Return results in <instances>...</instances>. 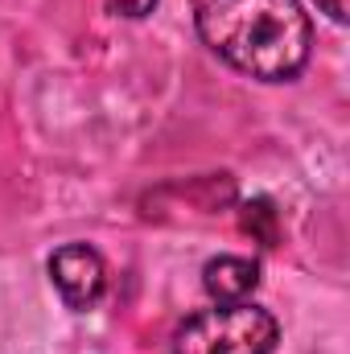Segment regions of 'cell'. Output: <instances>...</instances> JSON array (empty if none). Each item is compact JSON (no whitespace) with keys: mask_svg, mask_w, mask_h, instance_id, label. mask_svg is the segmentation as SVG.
<instances>
[{"mask_svg":"<svg viewBox=\"0 0 350 354\" xmlns=\"http://www.w3.org/2000/svg\"><path fill=\"white\" fill-rule=\"evenodd\" d=\"M194 21L227 66L260 83L297 79L313 50V25L301 0H198Z\"/></svg>","mask_w":350,"mask_h":354,"instance_id":"6da1fadb","label":"cell"},{"mask_svg":"<svg viewBox=\"0 0 350 354\" xmlns=\"http://www.w3.org/2000/svg\"><path fill=\"white\" fill-rule=\"evenodd\" d=\"M276 338L280 330L268 309L248 301H214V309L194 313L174 334V354H272Z\"/></svg>","mask_w":350,"mask_h":354,"instance_id":"7a4b0ae2","label":"cell"},{"mask_svg":"<svg viewBox=\"0 0 350 354\" xmlns=\"http://www.w3.org/2000/svg\"><path fill=\"white\" fill-rule=\"evenodd\" d=\"M50 276L62 292V301L71 309H95V301L107 288V268L99 260V252L87 243H66L50 256Z\"/></svg>","mask_w":350,"mask_h":354,"instance_id":"3957f363","label":"cell"},{"mask_svg":"<svg viewBox=\"0 0 350 354\" xmlns=\"http://www.w3.org/2000/svg\"><path fill=\"white\" fill-rule=\"evenodd\" d=\"M202 284L206 292L219 301V305H235V301H248L260 284V268L243 256H219L202 268Z\"/></svg>","mask_w":350,"mask_h":354,"instance_id":"277c9868","label":"cell"},{"mask_svg":"<svg viewBox=\"0 0 350 354\" xmlns=\"http://www.w3.org/2000/svg\"><path fill=\"white\" fill-rule=\"evenodd\" d=\"M239 223H243V231H248L256 243L276 248V239H280V223H276V210H272L268 198H252V202H243Z\"/></svg>","mask_w":350,"mask_h":354,"instance_id":"5b68a950","label":"cell"},{"mask_svg":"<svg viewBox=\"0 0 350 354\" xmlns=\"http://www.w3.org/2000/svg\"><path fill=\"white\" fill-rule=\"evenodd\" d=\"M103 4H107V12L128 17V21H140V17H149L157 8V0H103Z\"/></svg>","mask_w":350,"mask_h":354,"instance_id":"8992f818","label":"cell"},{"mask_svg":"<svg viewBox=\"0 0 350 354\" xmlns=\"http://www.w3.org/2000/svg\"><path fill=\"white\" fill-rule=\"evenodd\" d=\"M317 4H322V8H326L334 21H338V25L347 21V0H317Z\"/></svg>","mask_w":350,"mask_h":354,"instance_id":"52a82bcc","label":"cell"}]
</instances>
